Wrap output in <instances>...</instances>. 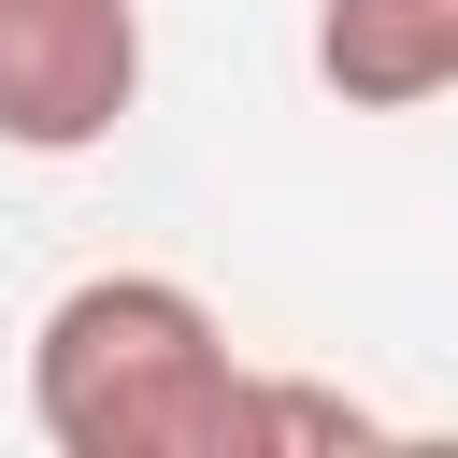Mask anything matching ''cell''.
Returning <instances> with one entry per match:
<instances>
[{
    "label": "cell",
    "instance_id": "obj_1",
    "mask_svg": "<svg viewBox=\"0 0 458 458\" xmlns=\"http://www.w3.org/2000/svg\"><path fill=\"white\" fill-rule=\"evenodd\" d=\"M29 429L57 458H243L258 444V372L229 358L200 286L86 272L29 329Z\"/></svg>",
    "mask_w": 458,
    "mask_h": 458
},
{
    "label": "cell",
    "instance_id": "obj_2",
    "mask_svg": "<svg viewBox=\"0 0 458 458\" xmlns=\"http://www.w3.org/2000/svg\"><path fill=\"white\" fill-rule=\"evenodd\" d=\"M143 100V0H0V143L86 157Z\"/></svg>",
    "mask_w": 458,
    "mask_h": 458
},
{
    "label": "cell",
    "instance_id": "obj_3",
    "mask_svg": "<svg viewBox=\"0 0 458 458\" xmlns=\"http://www.w3.org/2000/svg\"><path fill=\"white\" fill-rule=\"evenodd\" d=\"M315 86L344 114L458 100V0H315Z\"/></svg>",
    "mask_w": 458,
    "mask_h": 458
}]
</instances>
